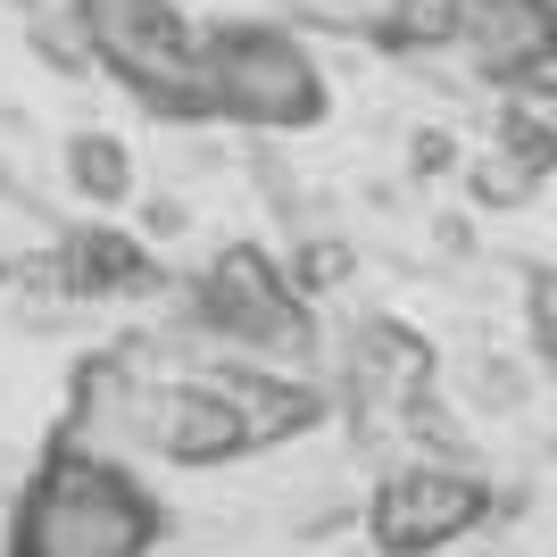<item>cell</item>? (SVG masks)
<instances>
[{
    "instance_id": "6da1fadb",
    "label": "cell",
    "mask_w": 557,
    "mask_h": 557,
    "mask_svg": "<svg viewBox=\"0 0 557 557\" xmlns=\"http://www.w3.org/2000/svg\"><path fill=\"white\" fill-rule=\"evenodd\" d=\"M150 541H159L150 491L125 483L109 458L59 442V458L42 466V483L17 508L9 557H141Z\"/></svg>"
},
{
    "instance_id": "9a60e30c",
    "label": "cell",
    "mask_w": 557,
    "mask_h": 557,
    "mask_svg": "<svg viewBox=\"0 0 557 557\" xmlns=\"http://www.w3.org/2000/svg\"><path fill=\"white\" fill-rule=\"evenodd\" d=\"M533 184H541V166L516 159V150L474 159V200H483V209H516V200H533Z\"/></svg>"
},
{
    "instance_id": "e0dca14e",
    "label": "cell",
    "mask_w": 557,
    "mask_h": 557,
    "mask_svg": "<svg viewBox=\"0 0 557 557\" xmlns=\"http://www.w3.org/2000/svg\"><path fill=\"white\" fill-rule=\"evenodd\" d=\"M533 342H541V358L557 367V275L533 283Z\"/></svg>"
},
{
    "instance_id": "4fadbf2b",
    "label": "cell",
    "mask_w": 557,
    "mask_h": 557,
    "mask_svg": "<svg viewBox=\"0 0 557 557\" xmlns=\"http://www.w3.org/2000/svg\"><path fill=\"white\" fill-rule=\"evenodd\" d=\"M458 25H466V0H392L383 34L399 50H442V42H458Z\"/></svg>"
},
{
    "instance_id": "277c9868",
    "label": "cell",
    "mask_w": 557,
    "mask_h": 557,
    "mask_svg": "<svg viewBox=\"0 0 557 557\" xmlns=\"http://www.w3.org/2000/svg\"><path fill=\"white\" fill-rule=\"evenodd\" d=\"M483 508H491V491L466 466H399L392 483L374 491L367 533H374V549H392V557H424V549H449L458 533H474Z\"/></svg>"
},
{
    "instance_id": "3957f363",
    "label": "cell",
    "mask_w": 557,
    "mask_h": 557,
    "mask_svg": "<svg viewBox=\"0 0 557 557\" xmlns=\"http://www.w3.org/2000/svg\"><path fill=\"white\" fill-rule=\"evenodd\" d=\"M200 75H209V100L225 116H242V125L292 134V125H317V116H325V75H317V59H308L292 34H275V25L225 34V42L200 59Z\"/></svg>"
},
{
    "instance_id": "ba28073f",
    "label": "cell",
    "mask_w": 557,
    "mask_h": 557,
    "mask_svg": "<svg viewBox=\"0 0 557 557\" xmlns=\"http://www.w3.org/2000/svg\"><path fill=\"white\" fill-rule=\"evenodd\" d=\"M349 392L367 408V424H399L408 408H424V383H433V349L399 325H358L349 333Z\"/></svg>"
},
{
    "instance_id": "2e32d148",
    "label": "cell",
    "mask_w": 557,
    "mask_h": 557,
    "mask_svg": "<svg viewBox=\"0 0 557 557\" xmlns=\"http://www.w3.org/2000/svg\"><path fill=\"white\" fill-rule=\"evenodd\" d=\"M292 275H300V292H333V283L349 275V250L342 242H300V267H292Z\"/></svg>"
},
{
    "instance_id": "ac0fdd59",
    "label": "cell",
    "mask_w": 557,
    "mask_h": 557,
    "mask_svg": "<svg viewBox=\"0 0 557 557\" xmlns=\"http://www.w3.org/2000/svg\"><path fill=\"white\" fill-rule=\"evenodd\" d=\"M449 159H458V141H449V134H417V175H442Z\"/></svg>"
},
{
    "instance_id": "8992f818",
    "label": "cell",
    "mask_w": 557,
    "mask_h": 557,
    "mask_svg": "<svg viewBox=\"0 0 557 557\" xmlns=\"http://www.w3.org/2000/svg\"><path fill=\"white\" fill-rule=\"evenodd\" d=\"M141 442L175 466H225L250 449V433H242V408L216 383H150L141 392Z\"/></svg>"
},
{
    "instance_id": "52a82bcc",
    "label": "cell",
    "mask_w": 557,
    "mask_h": 557,
    "mask_svg": "<svg viewBox=\"0 0 557 557\" xmlns=\"http://www.w3.org/2000/svg\"><path fill=\"white\" fill-rule=\"evenodd\" d=\"M458 42L474 50V67H483L491 84L541 75L557 59V0H466Z\"/></svg>"
},
{
    "instance_id": "30bf717a",
    "label": "cell",
    "mask_w": 557,
    "mask_h": 557,
    "mask_svg": "<svg viewBox=\"0 0 557 557\" xmlns=\"http://www.w3.org/2000/svg\"><path fill=\"white\" fill-rule=\"evenodd\" d=\"M499 150L557 166V75H516L499 92Z\"/></svg>"
},
{
    "instance_id": "7c38bea8",
    "label": "cell",
    "mask_w": 557,
    "mask_h": 557,
    "mask_svg": "<svg viewBox=\"0 0 557 557\" xmlns=\"http://www.w3.org/2000/svg\"><path fill=\"white\" fill-rule=\"evenodd\" d=\"M67 175H75V191H84L92 209H116V200L134 191V150L116 134H75L67 141Z\"/></svg>"
},
{
    "instance_id": "5bb4252c",
    "label": "cell",
    "mask_w": 557,
    "mask_h": 557,
    "mask_svg": "<svg viewBox=\"0 0 557 557\" xmlns=\"http://www.w3.org/2000/svg\"><path fill=\"white\" fill-rule=\"evenodd\" d=\"M34 50H42L59 75H84L92 67V25H84V9H59V17H34Z\"/></svg>"
},
{
    "instance_id": "5b68a950",
    "label": "cell",
    "mask_w": 557,
    "mask_h": 557,
    "mask_svg": "<svg viewBox=\"0 0 557 557\" xmlns=\"http://www.w3.org/2000/svg\"><path fill=\"white\" fill-rule=\"evenodd\" d=\"M200 317L242 349H308L300 283H283L258 250H216V267L200 275Z\"/></svg>"
},
{
    "instance_id": "9c48e42d",
    "label": "cell",
    "mask_w": 557,
    "mask_h": 557,
    "mask_svg": "<svg viewBox=\"0 0 557 557\" xmlns=\"http://www.w3.org/2000/svg\"><path fill=\"white\" fill-rule=\"evenodd\" d=\"M216 392L242 408V433H250V449L292 442V433H308V424H317V392H300V383H275V374H216Z\"/></svg>"
},
{
    "instance_id": "7a4b0ae2",
    "label": "cell",
    "mask_w": 557,
    "mask_h": 557,
    "mask_svg": "<svg viewBox=\"0 0 557 557\" xmlns=\"http://www.w3.org/2000/svg\"><path fill=\"white\" fill-rule=\"evenodd\" d=\"M92 25V59L116 67L150 109L166 116H209V75L191 50V25L175 17V0H75Z\"/></svg>"
},
{
    "instance_id": "8fae6325",
    "label": "cell",
    "mask_w": 557,
    "mask_h": 557,
    "mask_svg": "<svg viewBox=\"0 0 557 557\" xmlns=\"http://www.w3.org/2000/svg\"><path fill=\"white\" fill-rule=\"evenodd\" d=\"M59 275H67L75 292H141V283H150V258H141V242L92 225V233H75V242H67Z\"/></svg>"
}]
</instances>
